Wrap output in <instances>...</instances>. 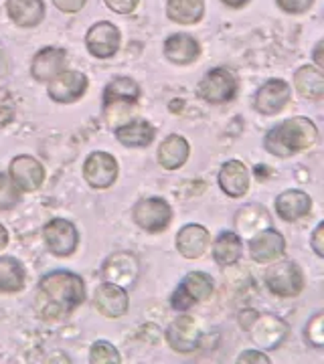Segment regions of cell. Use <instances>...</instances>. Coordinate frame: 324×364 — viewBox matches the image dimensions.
<instances>
[{"instance_id": "12", "label": "cell", "mask_w": 324, "mask_h": 364, "mask_svg": "<svg viewBox=\"0 0 324 364\" xmlns=\"http://www.w3.org/2000/svg\"><path fill=\"white\" fill-rule=\"evenodd\" d=\"M83 178L93 188H110L117 178V160L108 152H91L83 162Z\"/></svg>"}, {"instance_id": "11", "label": "cell", "mask_w": 324, "mask_h": 364, "mask_svg": "<svg viewBox=\"0 0 324 364\" xmlns=\"http://www.w3.org/2000/svg\"><path fill=\"white\" fill-rule=\"evenodd\" d=\"M120 43H122V37H120L117 26L108 23V21L91 25L88 35H85V47H88L90 55H93L95 59H110V57H114L117 49H120Z\"/></svg>"}, {"instance_id": "25", "label": "cell", "mask_w": 324, "mask_h": 364, "mask_svg": "<svg viewBox=\"0 0 324 364\" xmlns=\"http://www.w3.org/2000/svg\"><path fill=\"white\" fill-rule=\"evenodd\" d=\"M312 208V198L304 191H284L276 198V213L280 219L292 223L306 217Z\"/></svg>"}, {"instance_id": "2", "label": "cell", "mask_w": 324, "mask_h": 364, "mask_svg": "<svg viewBox=\"0 0 324 364\" xmlns=\"http://www.w3.org/2000/svg\"><path fill=\"white\" fill-rule=\"evenodd\" d=\"M318 140V128L308 117H290L266 134L263 146L276 158H290L312 148Z\"/></svg>"}, {"instance_id": "32", "label": "cell", "mask_w": 324, "mask_h": 364, "mask_svg": "<svg viewBox=\"0 0 324 364\" xmlns=\"http://www.w3.org/2000/svg\"><path fill=\"white\" fill-rule=\"evenodd\" d=\"M90 363L91 364H120L122 356L120 352L114 348V344L105 342V340H98L93 342L90 348Z\"/></svg>"}, {"instance_id": "31", "label": "cell", "mask_w": 324, "mask_h": 364, "mask_svg": "<svg viewBox=\"0 0 324 364\" xmlns=\"http://www.w3.org/2000/svg\"><path fill=\"white\" fill-rule=\"evenodd\" d=\"M235 227L244 235H256L272 227V219L261 205H247L235 215Z\"/></svg>"}, {"instance_id": "1", "label": "cell", "mask_w": 324, "mask_h": 364, "mask_svg": "<svg viewBox=\"0 0 324 364\" xmlns=\"http://www.w3.org/2000/svg\"><path fill=\"white\" fill-rule=\"evenodd\" d=\"M85 299V284L73 272H51L39 282L37 308L43 320L53 322L79 308Z\"/></svg>"}, {"instance_id": "37", "label": "cell", "mask_w": 324, "mask_h": 364, "mask_svg": "<svg viewBox=\"0 0 324 364\" xmlns=\"http://www.w3.org/2000/svg\"><path fill=\"white\" fill-rule=\"evenodd\" d=\"M237 363L244 364V363H256V364H270V358L263 354V352L259 350H246L239 354V358H237Z\"/></svg>"}, {"instance_id": "5", "label": "cell", "mask_w": 324, "mask_h": 364, "mask_svg": "<svg viewBox=\"0 0 324 364\" xmlns=\"http://www.w3.org/2000/svg\"><path fill=\"white\" fill-rule=\"evenodd\" d=\"M132 219L146 233H162L169 229L170 221H172V208L164 198L148 196L134 205Z\"/></svg>"}, {"instance_id": "17", "label": "cell", "mask_w": 324, "mask_h": 364, "mask_svg": "<svg viewBox=\"0 0 324 364\" xmlns=\"http://www.w3.org/2000/svg\"><path fill=\"white\" fill-rule=\"evenodd\" d=\"M286 251V239L282 233H278L276 229H263L251 237L249 241V255L256 263H272L280 259Z\"/></svg>"}, {"instance_id": "38", "label": "cell", "mask_w": 324, "mask_h": 364, "mask_svg": "<svg viewBox=\"0 0 324 364\" xmlns=\"http://www.w3.org/2000/svg\"><path fill=\"white\" fill-rule=\"evenodd\" d=\"M53 4L61 13H79L85 6V0H53Z\"/></svg>"}, {"instance_id": "29", "label": "cell", "mask_w": 324, "mask_h": 364, "mask_svg": "<svg viewBox=\"0 0 324 364\" xmlns=\"http://www.w3.org/2000/svg\"><path fill=\"white\" fill-rule=\"evenodd\" d=\"M26 282L25 265L11 255L0 257V291L4 294H19L23 291Z\"/></svg>"}, {"instance_id": "20", "label": "cell", "mask_w": 324, "mask_h": 364, "mask_svg": "<svg viewBox=\"0 0 324 364\" xmlns=\"http://www.w3.org/2000/svg\"><path fill=\"white\" fill-rule=\"evenodd\" d=\"M140 85L132 77H116L104 90V114L117 107H128L140 100Z\"/></svg>"}, {"instance_id": "6", "label": "cell", "mask_w": 324, "mask_h": 364, "mask_svg": "<svg viewBox=\"0 0 324 364\" xmlns=\"http://www.w3.org/2000/svg\"><path fill=\"white\" fill-rule=\"evenodd\" d=\"M266 286L280 298H296L304 291V273L294 261H278L266 272Z\"/></svg>"}, {"instance_id": "35", "label": "cell", "mask_w": 324, "mask_h": 364, "mask_svg": "<svg viewBox=\"0 0 324 364\" xmlns=\"http://www.w3.org/2000/svg\"><path fill=\"white\" fill-rule=\"evenodd\" d=\"M276 4L288 14H304L310 11L314 0H276Z\"/></svg>"}, {"instance_id": "36", "label": "cell", "mask_w": 324, "mask_h": 364, "mask_svg": "<svg viewBox=\"0 0 324 364\" xmlns=\"http://www.w3.org/2000/svg\"><path fill=\"white\" fill-rule=\"evenodd\" d=\"M105 6L117 14H130L136 11L140 0H104Z\"/></svg>"}, {"instance_id": "8", "label": "cell", "mask_w": 324, "mask_h": 364, "mask_svg": "<svg viewBox=\"0 0 324 364\" xmlns=\"http://www.w3.org/2000/svg\"><path fill=\"white\" fill-rule=\"evenodd\" d=\"M45 245L55 257H69L78 251L79 233L78 227L67 219H51L43 229Z\"/></svg>"}, {"instance_id": "16", "label": "cell", "mask_w": 324, "mask_h": 364, "mask_svg": "<svg viewBox=\"0 0 324 364\" xmlns=\"http://www.w3.org/2000/svg\"><path fill=\"white\" fill-rule=\"evenodd\" d=\"M67 65V51L61 47H43L35 53L31 63V75L39 83H49Z\"/></svg>"}, {"instance_id": "14", "label": "cell", "mask_w": 324, "mask_h": 364, "mask_svg": "<svg viewBox=\"0 0 324 364\" xmlns=\"http://www.w3.org/2000/svg\"><path fill=\"white\" fill-rule=\"evenodd\" d=\"M167 342L174 352L179 354H191L201 344V332L199 324L191 316H179L174 322H170L167 328Z\"/></svg>"}, {"instance_id": "18", "label": "cell", "mask_w": 324, "mask_h": 364, "mask_svg": "<svg viewBox=\"0 0 324 364\" xmlns=\"http://www.w3.org/2000/svg\"><path fill=\"white\" fill-rule=\"evenodd\" d=\"M138 261L134 255H130L126 251L114 253L105 259L104 267H102V275L105 282L116 284L120 287H128L136 282L138 277Z\"/></svg>"}, {"instance_id": "43", "label": "cell", "mask_w": 324, "mask_h": 364, "mask_svg": "<svg viewBox=\"0 0 324 364\" xmlns=\"http://www.w3.org/2000/svg\"><path fill=\"white\" fill-rule=\"evenodd\" d=\"M225 6H229V9H241V6H246L249 0H221Z\"/></svg>"}, {"instance_id": "26", "label": "cell", "mask_w": 324, "mask_h": 364, "mask_svg": "<svg viewBox=\"0 0 324 364\" xmlns=\"http://www.w3.org/2000/svg\"><path fill=\"white\" fill-rule=\"evenodd\" d=\"M191 154V146L187 142V138H182L179 134H170L169 138H164L162 144L158 146V164L167 170L181 168L187 162V158Z\"/></svg>"}, {"instance_id": "21", "label": "cell", "mask_w": 324, "mask_h": 364, "mask_svg": "<svg viewBox=\"0 0 324 364\" xmlns=\"http://www.w3.org/2000/svg\"><path fill=\"white\" fill-rule=\"evenodd\" d=\"M162 51L172 65H191L201 55V45L191 35L177 33V35H170L169 39L164 41Z\"/></svg>"}, {"instance_id": "7", "label": "cell", "mask_w": 324, "mask_h": 364, "mask_svg": "<svg viewBox=\"0 0 324 364\" xmlns=\"http://www.w3.org/2000/svg\"><path fill=\"white\" fill-rule=\"evenodd\" d=\"M213 279L205 272H191L174 289L170 304L177 312H187L194 304H201L211 298Z\"/></svg>"}, {"instance_id": "40", "label": "cell", "mask_w": 324, "mask_h": 364, "mask_svg": "<svg viewBox=\"0 0 324 364\" xmlns=\"http://www.w3.org/2000/svg\"><path fill=\"white\" fill-rule=\"evenodd\" d=\"M323 41H318L316 43V47H314V63H316V67H323V57H320V51H323Z\"/></svg>"}, {"instance_id": "27", "label": "cell", "mask_w": 324, "mask_h": 364, "mask_svg": "<svg viewBox=\"0 0 324 364\" xmlns=\"http://www.w3.org/2000/svg\"><path fill=\"white\" fill-rule=\"evenodd\" d=\"M294 87L306 100H323L324 95V75L318 67L302 65L294 73Z\"/></svg>"}, {"instance_id": "10", "label": "cell", "mask_w": 324, "mask_h": 364, "mask_svg": "<svg viewBox=\"0 0 324 364\" xmlns=\"http://www.w3.org/2000/svg\"><path fill=\"white\" fill-rule=\"evenodd\" d=\"M290 97H292V87L284 79H270L256 93L254 107L261 116H276L290 104Z\"/></svg>"}, {"instance_id": "15", "label": "cell", "mask_w": 324, "mask_h": 364, "mask_svg": "<svg viewBox=\"0 0 324 364\" xmlns=\"http://www.w3.org/2000/svg\"><path fill=\"white\" fill-rule=\"evenodd\" d=\"M93 306L105 318H112V320L122 318V316H126V312H128V291L124 287L116 286V284L105 282V284L98 286V289H95V294H93Z\"/></svg>"}, {"instance_id": "4", "label": "cell", "mask_w": 324, "mask_h": 364, "mask_svg": "<svg viewBox=\"0 0 324 364\" xmlns=\"http://www.w3.org/2000/svg\"><path fill=\"white\" fill-rule=\"evenodd\" d=\"M237 90H239V81L234 71L227 67H215L201 79L197 87V95L205 100L207 104H225L234 100Z\"/></svg>"}, {"instance_id": "3", "label": "cell", "mask_w": 324, "mask_h": 364, "mask_svg": "<svg viewBox=\"0 0 324 364\" xmlns=\"http://www.w3.org/2000/svg\"><path fill=\"white\" fill-rule=\"evenodd\" d=\"M251 320L241 316V328L249 332V338L254 344H258L263 350L278 348L290 334V328L282 318L273 314H256L249 312Z\"/></svg>"}, {"instance_id": "33", "label": "cell", "mask_w": 324, "mask_h": 364, "mask_svg": "<svg viewBox=\"0 0 324 364\" xmlns=\"http://www.w3.org/2000/svg\"><path fill=\"white\" fill-rule=\"evenodd\" d=\"M21 200V191L14 186L9 174L0 172V210H13Z\"/></svg>"}, {"instance_id": "13", "label": "cell", "mask_w": 324, "mask_h": 364, "mask_svg": "<svg viewBox=\"0 0 324 364\" xmlns=\"http://www.w3.org/2000/svg\"><path fill=\"white\" fill-rule=\"evenodd\" d=\"M88 91V77L81 71H61L49 81L47 93L57 104H73Z\"/></svg>"}, {"instance_id": "30", "label": "cell", "mask_w": 324, "mask_h": 364, "mask_svg": "<svg viewBox=\"0 0 324 364\" xmlns=\"http://www.w3.org/2000/svg\"><path fill=\"white\" fill-rule=\"evenodd\" d=\"M244 253V243L241 237L234 231H223V233L215 239L213 243V259L217 261L219 265H235L237 261L241 259Z\"/></svg>"}, {"instance_id": "41", "label": "cell", "mask_w": 324, "mask_h": 364, "mask_svg": "<svg viewBox=\"0 0 324 364\" xmlns=\"http://www.w3.org/2000/svg\"><path fill=\"white\" fill-rule=\"evenodd\" d=\"M9 73V61H6V55H4V51L0 49V79L4 77Z\"/></svg>"}, {"instance_id": "28", "label": "cell", "mask_w": 324, "mask_h": 364, "mask_svg": "<svg viewBox=\"0 0 324 364\" xmlns=\"http://www.w3.org/2000/svg\"><path fill=\"white\" fill-rule=\"evenodd\" d=\"M167 16L179 25H197L205 16V0H167Z\"/></svg>"}, {"instance_id": "19", "label": "cell", "mask_w": 324, "mask_h": 364, "mask_svg": "<svg viewBox=\"0 0 324 364\" xmlns=\"http://www.w3.org/2000/svg\"><path fill=\"white\" fill-rule=\"evenodd\" d=\"M211 235L199 223H189L177 233V249L184 259H199L209 249Z\"/></svg>"}, {"instance_id": "24", "label": "cell", "mask_w": 324, "mask_h": 364, "mask_svg": "<svg viewBox=\"0 0 324 364\" xmlns=\"http://www.w3.org/2000/svg\"><path fill=\"white\" fill-rule=\"evenodd\" d=\"M6 13L14 25L21 28H33L45 18L43 0H6Z\"/></svg>"}, {"instance_id": "22", "label": "cell", "mask_w": 324, "mask_h": 364, "mask_svg": "<svg viewBox=\"0 0 324 364\" xmlns=\"http://www.w3.org/2000/svg\"><path fill=\"white\" fill-rule=\"evenodd\" d=\"M221 191L231 198H239L249 188V170L239 160H227L219 170Z\"/></svg>"}, {"instance_id": "23", "label": "cell", "mask_w": 324, "mask_h": 364, "mask_svg": "<svg viewBox=\"0 0 324 364\" xmlns=\"http://www.w3.org/2000/svg\"><path fill=\"white\" fill-rule=\"evenodd\" d=\"M114 134H116V140L122 146H128V148H146V146H150L152 140H155L156 130L150 122L138 117V119H130L126 124L116 126Z\"/></svg>"}, {"instance_id": "34", "label": "cell", "mask_w": 324, "mask_h": 364, "mask_svg": "<svg viewBox=\"0 0 324 364\" xmlns=\"http://www.w3.org/2000/svg\"><path fill=\"white\" fill-rule=\"evenodd\" d=\"M323 322L324 316L318 312L312 316V320L308 322V326H306V338H308V342H310L312 346H316V348H323L324 346Z\"/></svg>"}, {"instance_id": "39", "label": "cell", "mask_w": 324, "mask_h": 364, "mask_svg": "<svg viewBox=\"0 0 324 364\" xmlns=\"http://www.w3.org/2000/svg\"><path fill=\"white\" fill-rule=\"evenodd\" d=\"M323 235H324V223H318L314 233H312V251L318 255V257H324V243H323Z\"/></svg>"}, {"instance_id": "9", "label": "cell", "mask_w": 324, "mask_h": 364, "mask_svg": "<svg viewBox=\"0 0 324 364\" xmlns=\"http://www.w3.org/2000/svg\"><path fill=\"white\" fill-rule=\"evenodd\" d=\"M9 176L21 193H33L45 182V168L35 156L19 154L11 160Z\"/></svg>"}, {"instance_id": "42", "label": "cell", "mask_w": 324, "mask_h": 364, "mask_svg": "<svg viewBox=\"0 0 324 364\" xmlns=\"http://www.w3.org/2000/svg\"><path fill=\"white\" fill-rule=\"evenodd\" d=\"M9 245V231H6V227L4 225H0V251Z\"/></svg>"}]
</instances>
